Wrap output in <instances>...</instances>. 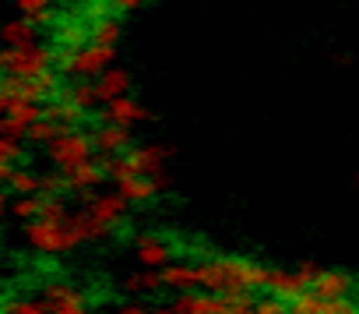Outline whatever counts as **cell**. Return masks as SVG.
Wrapping results in <instances>:
<instances>
[{"label": "cell", "mask_w": 359, "mask_h": 314, "mask_svg": "<svg viewBox=\"0 0 359 314\" xmlns=\"http://www.w3.org/2000/svg\"><path fill=\"white\" fill-rule=\"evenodd\" d=\"M268 279H271V265L236 258V254H215L198 265V286L219 296H243L254 289H268Z\"/></svg>", "instance_id": "6da1fadb"}, {"label": "cell", "mask_w": 359, "mask_h": 314, "mask_svg": "<svg viewBox=\"0 0 359 314\" xmlns=\"http://www.w3.org/2000/svg\"><path fill=\"white\" fill-rule=\"evenodd\" d=\"M53 64V50L43 46V43H32V46H0V74L11 78V81H32V78H43Z\"/></svg>", "instance_id": "7a4b0ae2"}, {"label": "cell", "mask_w": 359, "mask_h": 314, "mask_svg": "<svg viewBox=\"0 0 359 314\" xmlns=\"http://www.w3.org/2000/svg\"><path fill=\"white\" fill-rule=\"evenodd\" d=\"M92 155H95L92 134H81L78 127H60V134L46 145V159H50L60 174H71L74 166L92 163Z\"/></svg>", "instance_id": "3957f363"}, {"label": "cell", "mask_w": 359, "mask_h": 314, "mask_svg": "<svg viewBox=\"0 0 359 314\" xmlns=\"http://www.w3.org/2000/svg\"><path fill=\"white\" fill-rule=\"evenodd\" d=\"M25 244L39 254H67V251L81 247L74 230H71V219L67 223H46V219L25 223Z\"/></svg>", "instance_id": "277c9868"}, {"label": "cell", "mask_w": 359, "mask_h": 314, "mask_svg": "<svg viewBox=\"0 0 359 314\" xmlns=\"http://www.w3.org/2000/svg\"><path fill=\"white\" fill-rule=\"evenodd\" d=\"M169 155H172L169 145H134L123 159H127V166L134 170V177H148V181H155V184L165 191V188H169V174H165Z\"/></svg>", "instance_id": "5b68a950"}, {"label": "cell", "mask_w": 359, "mask_h": 314, "mask_svg": "<svg viewBox=\"0 0 359 314\" xmlns=\"http://www.w3.org/2000/svg\"><path fill=\"white\" fill-rule=\"evenodd\" d=\"M176 314H229V300L208 289H184L172 300Z\"/></svg>", "instance_id": "8992f818"}, {"label": "cell", "mask_w": 359, "mask_h": 314, "mask_svg": "<svg viewBox=\"0 0 359 314\" xmlns=\"http://www.w3.org/2000/svg\"><path fill=\"white\" fill-rule=\"evenodd\" d=\"M92 145H95L99 155H127L134 148V138H130V127L99 120V127L92 131Z\"/></svg>", "instance_id": "52a82bcc"}, {"label": "cell", "mask_w": 359, "mask_h": 314, "mask_svg": "<svg viewBox=\"0 0 359 314\" xmlns=\"http://www.w3.org/2000/svg\"><path fill=\"white\" fill-rule=\"evenodd\" d=\"M127 209H130V205L123 202V195H120V191H113V195H109V191H106V195H85V212H88V216H95L99 223H106L109 230L127 216Z\"/></svg>", "instance_id": "ba28073f"}, {"label": "cell", "mask_w": 359, "mask_h": 314, "mask_svg": "<svg viewBox=\"0 0 359 314\" xmlns=\"http://www.w3.org/2000/svg\"><path fill=\"white\" fill-rule=\"evenodd\" d=\"M148 117L151 113H148L144 103H137L134 96H120V99H113V103L102 106V117L99 120H109V124H120V127H134V124H144Z\"/></svg>", "instance_id": "9c48e42d"}, {"label": "cell", "mask_w": 359, "mask_h": 314, "mask_svg": "<svg viewBox=\"0 0 359 314\" xmlns=\"http://www.w3.org/2000/svg\"><path fill=\"white\" fill-rule=\"evenodd\" d=\"M134 254H137V261H141L144 268H165V265L172 261V247H169V240H162L158 233L137 237Z\"/></svg>", "instance_id": "30bf717a"}, {"label": "cell", "mask_w": 359, "mask_h": 314, "mask_svg": "<svg viewBox=\"0 0 359 314\" xmlns=\"http://www.w3.org/2000/svg\"><path fill=\"white\" fill-rule=\"evenodd\" d=\"M95 96H99L102 106L113 103V99H120V96H130V71L127 67H116V64L109 71H102L95 78Z\"/></svg>", "instance_id": "8fae6325"}, {"label": "cell", "mask_w": 359, "mask_h": 314, "mask_svg": "<svg viewBox=\"0 0 359 314\" xmlns=\"http://www.w3.org/2000/svg\"><path fill=\"white\" fill-rule=\"evenodd\" d=\"M268 289L271 296L278 300H299L303 293H310V282L299 275V272H285V268H271V279H268Z\"/></svg>", "instance_id": "7c38bea8"}, {"label": "cell", "mask_w": 359, "mask_h": 314, "mask_svg": "<svg viewBox=\"0 0 359 314\" xmlns=\"http://www.w3.org/2000/svg\"><path fill=\"white\" fill-rule=\"evenodd\" d=\"M310 293H317V296L327 300V303H334V300H348V293H352V279H348L345 272H320L317 282L310 286Z\"/></svg>", "instance_id": "4fadbf2b"}, {"label": "cell", "mask_w": 359, "mask_h": 314, "mask_svg": "<svg viewBox=\"0 0 359 314\" xmlns=\"http://www.w3.org/2000/svg\"><path fill=\"white\" fill-rule=\"evenodd\" d=\"M158 275H162V286H169L176 293L198 286V265H191V261H169L165 268H158Z\"/></svg>", "instance_id": "5bb4252c"}, {"label": "cell", "mask_w": 359, "mask_h": 314, "mask_svg": "<svg viewBox=\"0 0 359 314\" xmlns=\"http://www.w3.org/2000/svg\"><path fill=\"white\" fill-rule=\"evenodd\" d=\"M4 117H8V124H11L18 134H25L36 120H43V117H46V106H39V103H25V99H11Z\"/></svg>", "instance_id": "9a60e30c"}, {"label": "cell", "mask_w": 359, "mask_h": 314, "mask_svg": "<svg viewBox=\"0 0 359 314\" xmlns=\"http://www.w3.org/2000/svg\"><path fill=\"white\" fill-rule=\"evenodd\" d=\"M71 230H74L78 244H99V240H106V237H109V226H106V223H99L95 216H88L85 209L71 212Z\"/></svg>", "instance_id": "2e32d148"}, {"label": "cell", "mask_w": 359, "mask_h": 314, "mask_svg": "<svg viewBox=\"0 0 359 314\" xmlns=\"http://www.w3.org/2000/svg\"><path fill=\"white\" fill-rule=\"evenodd\" d=\"M64 177H67V188H71V191H81V195H92V191L106 181V174H102L99 159L81 163V166H74V170H71V174H64Z\"/></svg>", "instance_id": "e0dca14e"}, {"label": "cell", "mask_w": 359, "mask_h": 314, "mask_svg": "<svg viewBox=\"0 0 359 314\" xmlns=\"http://www.w3.org/2000/svg\"><path fill=\"white\" fill-rule=\"evenodd\" d=\"M0 43L11 46V50L32 46V43H36V22H29V18H11V22H4V25H0Z\"/></svg>", "instance_id": "ac0fdd59"}, {"label": "cell", "mask_w": 359, "mask_h": 314, "mask_svg": "<svg viewBox=\"0 0 359 314\" xmlns=\"http://www.w3.org/2000/svg\"><path fill=\"white\" fill-rule=\"evenodd\" d=\"M46 117H50V120H57L60 127H74V124H78V120H85L88 113H85V110L67 96V89H64V96H57L53 103H46Z\"/></svg>", "instance_id": "d6986e66"}, {"label": "cell", "mask_w": 359, "mask_h": 314, "mask_svg": "<svg viewBox=\"0 0 359 314\" xmlns=\"http://www.w3.org/2000/svg\"><path fill=\"white\" fill-rule=\"evenodd\" d=\"M8 191L15 195V198H43V174H36V170H25V166H15V174H11V181H8Z\"/></svg>", "instance_id": "ffe728a7"}, {"label": "cell", "mask_w": 359, "mask_h": 314, "mask_svg": "<svg viewBox=\"0 0 359 314\" xmlns=\"http://www.w3.org/2000/svg\"><path fill=\"white\" fill-rule=\"evenodd\" d=\"M92 43V29L81 25V18H71L57 29V50H85Z\"/></svg>", "instance_id": "44dd1931"}, {"label": "cell", "mask_w": 359, "mask_h": 314, "mask_svg": "<svg viewBox=\"0 0 359 314\" xmlns=\"http://www.w3.org/2000/svg\"><path fill=\"white\" fill-rule=\"evenodd\" d=\"M116 191L123 195V202H127V205H144V202H151L162 188H158L155 181H148V177H134V181L120 184Z\"/></svg>", "instance_id": "7402d4cb"}, {"label": "cell", "mask_w": 359, "mask_h": 314, "mask_svg": "<svg viewBox=\"0 0 359 314\" xmlns=\"http://www.w3.org/2000/svg\"><path fill=\"white\" fill-rule=\"evenodd\" d=\"M43 300H46V307H74V303H85L81 289L71 286V282H50L46 293H43Z\"/></svg>", "instance_id": "603a6c76"}, {"label": "cell", "mask_w": 359, "mask_h": 314, "mask_svg": "<svg viewBox=\"0 0 359 314\" xmlns=\"http://www.w3.org/2000/svg\"><path fill=\"white\" fill-rule=\"evenodd\" d=\"M15 8H18L22 18L36 22V29L53 22V0H15Z\"/></svg>", "instance_id": "cb8c5ba5"}, {"label": "cell", "mask_w": 359, "mask_h": 314, "mask_svg": "<svg viewBox=\"0 0 359 314\" xmlns=\"http://www.w3.org/2000/svg\"><path fill=\"white\" fill-rule=\"evenodd\" d=\"M0 314H50L46 300H29V296H11L0 303Z\"/></svg>", "instance_id": "d4e9b609"}, {"label": "cell", "mask_w": 359, "mask_h": 314, "mask_svg": "<svg viewBox=\"0 0 359 314\" xmlns=\"http://www.w3.org/2000/svg\"><path fill=\"white\" fill-rule=\"evenodd\" d=\"M130 293H155L158 286H162V275H158V268H144V272H134V275H127V282H123Z\"/></svg>", "instance_id": "484cf974"}, {"label": "cell", "mask_w": 359, "mask_h": 314, "mask_svg": "<svg viewBox=\"0 0 359 314\" xmlns=\"http://www.w3.org/2000/svg\"><path fill=\"white\" fill-rule=\"evenodd\" d=\"M116 39H120V22L116 18H99L92 25V43L95 46H116Z\"/></svg>", "instance_id": "4316f807"}, {"label": "cell", "mask_w": 359, "mask_h": 314, "mask_svg": "<svg viewBox=\"0 0 359 314\" xmlns=\"http://www.w3.org/2000/svg\"><path fill=\"white\" fill-rule=\"evenodd\" d=\"M57 134H60V124H57V120H50V117L36 120V124L25 131V138H29V141H36V145H50Z\"/></svg>", "instance_id": "83f0119b"}, {"label": "cell", "mask_w": 359, "mask_h": 314, "mask_svg": "<svg viewBox=\"0 0 359 314\" xmlns=\"http://www.w3.org/2000/svg\"><path fill=\"white\" fill-rule=\"evenodd\" d=\"M39 212H43V198H11V216L15 219H22V223H32V219H39Z\"/></svg>", "instance_id": "f1b7e54d"}, {"label": "cell", "mask_w": 359, "mask_h": 314, "mask_svg": "<svg viewBox=\"0 0 359 314\" xmlns=\"http://www.w3.org/2000/svg\"><path fill=\"white\" fill-rule=\"evenodd\" d=\"M22 159H25V148H22V134H4V138H0V163L15 166V163H22Z\"/></svg>", "instance_id": "f546056e"}, {"label": "cell", "mask_w": 359, "mask_h": 314, "mask_svg": "<svg viewBox=\"0 0 359 314\" xmlns=\"http://www.w3.org/2000/svg\"><path fill=\"white\" fill-rule=\"evenodd\" d=\"M67 96H71V99H74V103H78L85 113H88L95 103H99V96H95V81H78V85H71V89H67Z\"/></svg>", "instance_id": "4dcf8cb0"}, {"label": "cell", "mask_w": 359, "mask_h": 314, "mask_svg": "<svg viewBox=\"0 0 359 314\" xmlns=\"http://www.w3.org/2000/svg\"><path fill=\"white\" fill-rule=\"evenodd\" d=\"M39 219H46V223H67V219H71L67 202H64V198H43V212H39Z\"/></svg>", "instance_id": "1f68e13d"}, {"label": "cell", "mask_w": 359, "mask_h": 314, "mask_svg": "<svg viewBox=\"0 0 359 314\" xmlns=\"http://www.w3.org/2000/svg\"><path fill=\"white\" fill-rule=\"evenodd\" d=\"M71 188H67V177L64 174H46L43 177V198H64Z\"/></svg>", "instance_id": "d6a6232c"}, {"label": "cell", "mask_w": 359, "mask_h": 314, "mask_svg": "<svg viewBox=\"0 0 359 314\" xmlns=\"http://www.w3.org/2000/svg\"><path fill=\"white\" fill-rule=\"evenodd\" d=\"M292 310H299V314H324L327 300H320L317 293H303L299 300H292Z\"/></svg>", "instance_id": "836d02e7"}, {"label": "cell", "mask_w": 359, "mask_h": 314, "mask_svg": "<svg viewBox=\"0 0 359 314\" xmlns=\"http://www.w3.org/2000/svg\"><path fill=\"white\" fill-rule=\"evenodd\" d=\"M254 314H289V307H285V300H278V296H261V300L254 303Z\"/></svg>", "instance_id": "e575fe53"}, {"label": "cell", "mask_w": 359, "mask_h": 314, "mask_svg": "<svg viewBox=\"0 0 359 314\" xmlns=\"http://www.w3.org/2000/svg\"><path fill=\"white\" fill-rule=\"evenodd\" d=\"M296 272H299V275H303V279H306V282L313 286V282H317V275H320L324 268H320L317 261H299V265H296Z\"/></svg>", "instance_id": "d590c367"}, {"label": "cell", "mask_w": 359, "mask_h": 314, "mask_svg": "<svg viewBox=\"0 0 359 314\" xmlns=\"http://www.w3.org/2000/svg\"><path fill=\"white\" fill-rule=\"evenodd\" d=\"M109 8H113L116 15H127V11L141 8V0H109Z\"/></svg>", "instance_id": "8d00e7d4"}, {"label": "cell", "mask_w": 359, "mask_h": 314, "mask_svg": "<svg viewBox=\"0 0 359 314\" xmlns=\"http://www.w3.org/2000/svg\"><path fill=\"white\" fill-rule=\"evenodd\" d=\"M50 314H88L85 303H74V307H50Z\"/></svg>", "instance_id": "74e56055"}, {"label": "cell", "mask_w": 359, "mask_h": 314, "mask_svg": "<svg viewBox=\"0 0 359 314\" xmlns=\"http://www.w3.org/2000/svg\"><path fill=\"white\" fill-rule=\"evenodd\" d=\"M8 212H11V198H8V191H4V188H0V219H4Z\"/></svg>", "instance_id": "f35d334b"}, {"label": "cell", "mask_w": 359, "mask_h": 314, "mask_svg": "<svg viewBox=\"0 0 359 314\" xmlns=\"http://www.w3.org/2000/svg\"><path fill=\"white\" fill-rule=\"evenodd\" d=\"M11 174H15V166H8V163H0V188H8Z\"/></svg>", "instance_id": "ab89813d"}, {"label": "cell", "mask_w": 359, "mask_h": 314, "mask_svg": "<svg viewBox=\"0 0 359 314\" xmlns=\"http://www.w3.org/2000/svg\"><path fill=\"white\" fill-rule=\"evenodd\" d=\"M116 314H151V310H144V307H137V303H127V307H120Z\"/></svg>", "instance_id": "60d3db41"}, {"label": "cell", "mask_w": 359, "mask_h": 314, "mask_svg": "<svg viewBox=\"0 0 359 314\" xmlns=\"http://www.w3.org/2000/svg\"><path fill=\"white\" fill-rule=\"evenodd\" d=\"M8 103H11V96L4 92V85H0V113H8Z\"/></svg>", "instance_id": "b9f144b4"}, {"label": "cell", "mask_w": 359, "mask_h": 314, "mask_svg": "<svg viewBox=\"0 0 359 314\" xmlns=\"http://www.w3.org/2000/svg\"><path fill=\"white\" fill-rule=\"evenodd\" d=\"M4 134H18V131H15V127L8 124V117H4V120H0V138H4Z\"/></svg>", "instance_id": "7bdbcfd3"}, {"label": "cell", "mask_w": 359, "mask_h": 314, "mask_svg": "<svg viewBox=\"0 0 359 314\" xmlns=\"http://www.w3.org/2000/svg\"><path fill=\"white\" fill-rule=\"evenodd\" d=\"M151 314H176V307H155Z\"/></svg>", "instance_id": "ee69618b"}, {"label": "cell", "mask_w": 359, "mask_h": 314, "mask_svg": "<svg viewBox=\"0 0 359 314\" xmlns=\"http://www.w3.org/2000/svg\"><path fill=\"white\" fill-rule=\"evenodd\" d=\"M292 314H299V310H292Z\"/></svg>", "instance_id": "f6af8a7d"}, {"label": "cell", "mask_w": 359, "mask_h": 314, "mask_svg": "<svg viewBox=\"0 0 359 314\" xmlns=\"http://www.w3.org/2000/svg\"><path fill=\"white\" fill-rule=\"evenodd\" d=\"M355 314H359V310H355Z\"/></svg>", "instance_id": "bcb514c9"}]
</instances>
